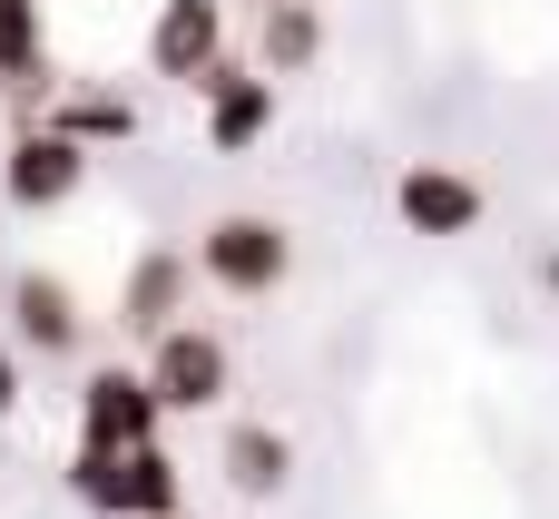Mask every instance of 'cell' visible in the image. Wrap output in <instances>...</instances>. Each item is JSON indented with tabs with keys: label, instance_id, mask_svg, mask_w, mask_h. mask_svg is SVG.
<instances>
[{
	"label": "cell",
	"instance_id": "cell-2",
	"mask_svg": "<svg viewBox=\"0 0 559 519\" xmlns=\"http://www.w3.org/2000/svg\"><path fill=\"white\" fill-rule=\"evenodd\" d=\"M197 275H206L216 294H275V285L295 275V236H285L275 216H255V206H226V216H206V236H197Z\"/></svg>",
	"mask_w": 559,
	"mask_h": 519
},
{
	"label": "cell",
	"instance_id": "cell-1",
	"mask_svg": "<svg viewBox=\"0 0 559 519\" xmlns=\"http://www.w3.org/2000/svg\"><path fill=\"white\" fill-rule=\"evenodd\" d=\"M69 500L98 519H177V461H167V442H147V451H69Z\"/></svg>",
	"mask_w": 559,
	"mask_h": 519
},
{
	"label": "cell",
	"instance_id": "cell-14",
	"mask_svg": "<svg viewBox=\"0 0 559 519\" xmlns=\"http://www.w3.org/2000/svg\"><path fill=\"white\" fill-rule=\"evenodd\" d=\"M20 412V343H0V422Z\"/></svg>",
	"mask_w": 559,
	"mask_h": 519
},
{
	"label": "cell",
	"instance_id": "cell-5",
	"mask_svg": "<svg viewBox=\"0 0 559 519\" xmlns=\"http://www.w3.org/2000/svg\"><path fill=\"white\" fill-rule=\"evenodd\" d=\"M157 393H147V373L138 363H98L88 383H79V442L88 451H147L157 442Z\"/></svg>",
	"mask_w": 559,
	"mask_h": 519
},
{
	"label": "cell",
	"instance_id": "cell-11",
	"mask_svg": "<svg viewBox=\"0 0 559 519\" xmlns=\"http://www.w3.org/2000/svg\"><path fill=\"white\" fill-rule=\"evenodd\" d=\"M285 481H295V442H285L275 422H226V491L275 500Z\"/></svg>",
	"mask_w": 559,
	"mask_h": 519
},
{
	"label": "cell",
	"instance_id": "cell-16",
	"mask_svg": "<svg viewBox=\"0 0 559 519\" xmlns=\"http://www.w3.org/2000/svg\"><path fill=\"white\" fill-rule=\"evenodd\" d=\"M177 519H187V510H177Z\"/></svg>",
	"mask_w": 559,
	"mask_h": 519
},
{
	"label": "cell",
	"instance_id": "cell-12",
	"mask_svg": "<svg viewBox=\"0 0 559 519\" xmlns=\"http://www.w3.org/2000/svg\"><path fill=\"white\" fill-rule=\"evenodd\" d=\"M324 39H334V29H324V10H314V0H275V10H265V29H255V59H265L275 79H295V69H314V59H324Z\"/></svg>",
	"mask_w": 559,
	"mask_h": 519
},
{
	"label": "cell",
	"instance_id": "cell-8",
	"mask_svg": "<svg viewBox=\"0 0 559 519\" xmlns=\"http://www.w3.org/2000/svg\"><path fill=\"white\" fill-rule=\"evenodd\" d=\"M197 98H206V147H216V157H246V147L275 128V88H265V79H236V59H216V69L197 79Z\"/></svg>",
	"mask_w": 559,
	"mask_h": 519
},
{
	"label": "cell",
	"instance_id": "cell-6",
	"mask_svg": "<svg viewBox=\"0 0 559 519\" xmlns=\"http://www.w3.org/2000/svg\"><path fill=\"white\" fill-rule=\"evenodd\" d=\"M393 216H403L413 236H472V226L491 216V196H481V177H462V167H442V157H413V167L393 177Z\"/></svg>",
	"mask_w": 559,
	"mask_h": 519
},
{
	"label": "cell",
	"instance_id": "cell-13",
	"mask_svg": "<svg viewBox=\"0 0 559 519\" xmlns=\"http://www.w3.org/2000/svg\"><path fill=\"white\" fill-rule=\"evenodd\" d=\"M0 88L20 108L49 98V59H39V0H0Z\"/></svg>",
	"mask_w": 559,
	"mask_h": 519
},
{
	"label": "cell",
	"instance_id": "cell-15",
	"mask_svg": "<svg viewBox=\"0 0 559 519\" xmlns=\"http://www.w3.org/2000/svg\"><path fill=\"white\" fill-rule=\"evenodd\" d=\"M265 10H275V0H265Z\"/></svg>",
	"mask_w": 559,
	"mask_h": 519
},
{
	"label": "cell",
	"instance_id": "cell-7",
	"mask_svg": "<svg viewBox=\"0 0 559 519\" xmlns=\"http://www.w3.org/2000/svg\"><path fill=\"white\" fill-rule=\"evenodd\" d=\"M216 59H226V0H157V20H147V69L177 79V88H197Z\"/></svg>",
	"mask_w": 559,
	"mask_h": 519
},
{
	"label": "cell",
	"instance_id": "cell-9",
	"mask_svg": "<svg viewBox=\"0 0 559 519\" xmlns=\"http://www.w3.org/2000/svg\"><path fill=\"white\" fill-rule=\"evenodd\" d=\"M187 285H197V255H167V245H147V255L128 265V285H118V324H128L138 343H157V334L187 314Z\"/></svg>",
	"mask_w": 559,
	"mask_h": 519
},
{
	"label": "cell",
	"instance_id": "cell-4",
	"mask_svg": "<svg viewBox=\"0 0 559 519\" xmlns=\"http://www.w3.org/2000/svg\"><path fill=\"white\" fill-rule=\"evenodd\" d=\"M79 186H88V147H79L69 128H20V137L0 147V196H10L20 216L69 206Z\"/></svg>",
	"mask_w": 559,
	"mask_h": 519
},
{
	"label": "cell",
	"instance_id": "cell-10",
	"mask_svg": "<svg viewBox=\"0 0 559 519\" xmlns=\"http://www.w3.org/2000/svg\"><path fill=\"white\" fill-rule=\"evenodd\" d=\"M79 334H88L79 294H69L49 265H29V275L10 285V343H20V353H79Z\"/></svg>",
	"mask_w": 559,
	"mask_h": 519
},
{
	"label": "cell",
	"instance_id": "cell-3",
	"mask_svg": "<svg viewBox=\"0 0 559 519\" xmlns=\"http://www.w3.org/2000/svg\"><path fill=\"white\" fill-rule=\"evenodd\" d=\"M147 393H157V412L167 422H197V412H226V393H236V353L206 334V324H167L157 343H147Z\"/></svg>",
	"mask_w": 559,
	"mask_h": 519
}]
</instances>
